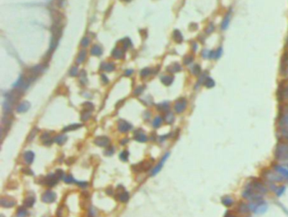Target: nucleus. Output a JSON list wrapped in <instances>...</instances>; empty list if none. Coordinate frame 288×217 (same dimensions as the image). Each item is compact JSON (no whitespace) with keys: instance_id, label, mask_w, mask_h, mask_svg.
<instances>
[{"instance_id":"21","label":"nucleus","mask_w":288,"mask_h":217,"mask_svg":"<svg viewBox=\"0 0 288 217\" xmlns=\"http://www.w3.org/2000/svg\"><path fill=\"white\" fill-rule=\"evenodd\" d=\"M34 158H35V155L32 151H26L24 154V159L27 164H31L34 161Z\"/></svg>"},{"instance_id":"33","label":"nucleus","mask_w":288,"mask_h":217,"mask_svg":"<svg viewBox=\"0 0 288 217\" xmlns=\"http://www.w3.org/2000/svg\"><path fill=\"white\" fill-rule=\"evenodd\" d=\"M67 140H68L67 136H65V135H59V136H57V137L54 139V141H55L57 144H59L62 145V144H63L67 141Z\"/></svg>"},{"instance_id":"22","label":"nucleus","mask_w":288,"mask_h":217,"mask_svg":"<svg viewBox=\"0 0 288 217\" xmlns=\"http://www.w3.org/2000/svg\"><path fill=\"white\" fill-rule=\"evenodd\" d=\"M230 18H231V11H229L226 15V16L223 19V20H222V22H221V29L222 30L227 29L229 23H230Z\"/></svg>"},{"instance_id":"40","label":"nucleus","mask_w":288,"mask_h":217,"mask_svg":"<svg viewBox=\"0 0 288 217\" xmlns=\"http://www.w3.org/2000/svg\"><path fill=\"white\" fill-rule=\"evenodd\" d=\"M281 135L288 141V128H280Z\"/></svg>"},{"instance_id":"41","label":"nucleus","mask_w":288,"mask_h":217,"mask_svg":"<svg viewBox=\"0 0 288 217\" xmlns=\"http://www.w3.org/2000/svg\"><path fill=\"white\" fill-rule=\"evenodd\" d=\"M129 151H127V150H123L121 154H120V155H119V158H120V160L122 161H127L128 159H129Z\"/></svg>"},{"instance_id":"55","label":"nucleus","mask_w":288,"mask_h":217,"mask_svg":"<svg viewBox=\"0 0 288 217\" xmlns=\"http://www.w3.org/2000/svg\"><path fill=\"white\" fill-rule=\"evenodd\" d=\"M80 81L82 82V83H86V74L85 73V71H83L82 73H81V76H80Z\"/></svg>"},{"instance_id":"60","label":"nucleus","mask_w":288,"mask_h":217,"mask_svg":"<svg viewBox=\"0 0 288 217\" xmlns=\"http://www.w3.org/2000/svg\"><path fill=\"white\" fill-rule=\"evenodd\" d=\"M189 28H190L191 30H196L198 28L197 24H191L190 26H189Z\"/></svg>"},{"instance_id":"50","label":"nucleus","mask_w":288,"mask_h":217,"mask_svg":"<svg viewBox=\"0 0 288 217\" xmlns=\"http://www.w3.org/2000/svg\"><path fill=\"white\" fill-rule=\"evenodd\" d=\"M90 44V39L88 37H84L81 41V45L84 47H88V45Z\"/></svg>"},{"instance_id":"53","label":"nucleus","mask_w":288,"mask_h":217,"mask_svg":"<svg viewBox=\"0 0 288 217\" xmlns=\"http://www.w3.org/2000/svg\"><path fill=\"white\" fill-rule=\"evenodd\" d=\"M223 217H238L235 213H233V212H231V211H230V210H227V211H226V213L224 214V216Z\"/></svg>"},{"instance_id":"31","label":"nucleus","mask_w":288,"mask_h":217,"mask_svg":"<svg viewBox=\"0 0 288 217\" xmlns=\"http://www.w3.org/2000/svg\"><path fill=\"white\" fill-rule=\"evenodd\" d=\"M82 125L81 124H71V125H69V126H67V127H65L63 129V132H68V131H72V130H75V129H78V128H79L80 127H81Z\"/></svg>"},{"instance_id":"24","label":"nucleus","mask_w":288,"mask_h":217,"mask_svg":"<svg viewBox=\"0 0 288 217\" xmlns=\"http://www.w3.org/2000/svg\"><path fill=\"white\" fill-rule=\"evenodd\" d=\"M112 56L117 59H120L123 57V50L119 47H116L112 52Z\"/></svg>"},{"instance_id":"54","label":"nucleus","mask_w":288,"mask_h":217,"mask_svg":"<svg viewBox=\"0 0 288 217\" xmlns=\"http://www.w3.org/2000/svg\"><path fill=\"white\" fill-rule=\"evenodd\" d=\"M56 175H57V177L59 178V179H63V177H64V174H63V171L62 170H57V171H56V173H55Z\"/></svg>"},{"instance_id":"57","label":"nucleus","mask_w":288,"mask_h":217,"mask_svg":"<svg viewBox=\"0 0 288 217\" xmlns=\"http://www.w3.org/2000/svg\"><path fill=\"white\" fill-rule=\"evenodd\" d=\"M76 183L79 186L81 187H86L88 186V183H86V182H76Z\"/></svg>"},{"instance_id":"11","label":"nucleus","mask_w":288,"mask_h":217,"mask_svg":"<svg viewBox=\"0 0 288 217\" xmlns=\"http://www.w3.org/2000/svg\"><path fill=\"white\" fill-rule=\"evenodd\" d=\"M59 178L57 177L56 174H49L45 178V183L47 186L53 187L59 183Z\"/></svg>"},{"instance_id":"29","label":"nucleus","mask_w":288,"mask_h":217,"mask_svg":"<svg viewBox=\"0 0 288 217\" xmlns=\"http://www.w3.org/2000/svg\"><path fill=\"white\" fill-rule=\"evenodd\" d=\"M169 108H170V104L167 101L160 103V104L157 105V109L161 112H167L169 110Z\"/></svg>"},{"instance_id":"20","label":"nucleus","mask_w":288,"mask_h":217,"mask_svg":"<svg viewBox=\"0 0 288 217\" xmlns=\"http://www.w3.org/2000/svg\"><path fill=\"white\" fill-rule=\"evenodd\" d=\"M122 189H123V188H122ZM118 197V199H119L120 201L122 202V203H126V202L129 200V192H127V191H125V190H123L122 192L121 190V191L119 192Z\"/></svg>"},{"instance_id":"48","label":"nucleus","mask_w":288,"mask_h":217,"mask_svg":"<svg viewBox=\"0 0 288 217\" xmlns=\"http://www.w3.org/2000/svg\"><path fill=\"white\" fill-rule=\"evenodd\" d=\"M211 51H209V50H204L202 52V57L204 58H211Z\"/></svg>"},{"instance_id":"28","label":"nucleus","mask_w":288,"mask_h":217,"mask_svg":"<svg viewBox=\"0 0 288 217\" xmlns=\"http://www.w3.org/2000/svg\"><path fill=\"white\" fill-rule=\"evenodd\" d=\"M204 85H205V87L211 89V88H213L215 86V81H214V79H213L212 78L206 77L205 79V81H204Z\"/></svg>"},{"instance_id":"46","label":"nucleus","mask_w":288,"mask_h":217,"mask_svg":"<svg viewBox=\"0 0 288 217\" xmlns=\"http://www.w3.org/2000/svg\"><path fill=\"white\" fill-rule=\"evenodd\" d=\"M214 29H215L214 24H213V23H210V24H209V26H207L206 30H205V33H206V34H208V35H210V34H211V33H212L213 31H214Z\"/></svg>"},{"instance_id":"16","label":"nucleus","mask_w":288,"mask_h":217,"mask_svg":"<svg viewBox=\"0 0 288 217\" xmlns=\"http://www.w3.org/2000/svg\"><path fill=\"white\" fill-rule=\"evenodd\" d=\"M221 204L225 206V207H231L234 204V200L229 196V195H225L221 198Z\"/></svg>"},{"instance_id":"17","label":"nucleus","mask_w":288,"mask_h":217,"mask_svg":"<svg viewBox=\"0 0 288 217\" xmlns=\"http://www.w3.org/2000/svg\"><path fill=\"white\" fill-rule=\"evenodd\" d=\"M271 189L273 190V192L278 196V197H281L283 195V193H285L286 191V187L285 186H279L276 187L275 186L274 184H271Z\"/></svg>"},{"instance_id":"32","label":"nucleus","mask_w":288,"mask_h":217,"mask_svg":"<svg viewBox=\"0 0 288 217\" xmlns=\"http://www.w3.org/2000/svg\"><path fill=\"white\" fill-rule=\"evenodd\" d=\"M121 43L122 45V49L123 50H126V49H128L129 47H130L132 46V42H131V41H130L129 38H124V39H122L121 41Z\"/></svg>"},{"instance_id":"64","label":"nucleus","mask_w":288,"mask_h":217,"mask_svg":"<svg viewBox=\"0 0 288 217\" xmlns=\"http://www.w3.org/2000/svg\"><path fill=\"white\" fill-rule=\"evenodd\" d=\"M122 1H125V2H129V1H131V0H122Z\"/></svg>"},{"instance_id":"19","label":"nucleus","mask_w":288,"mask_h":217,"mask_svg":"<svg viewBox=\"0 0 288 217\" xmlns=\"http://www.w3.org/2000/svg\"><path fill=\"white\" fill-rule=\"evenodd\" d=\"M181 66L179 63L178 62H174L172 64H171L169 67H167V71H169L170 73L173 74V73H177V72H179L181 70Z\"/></svg>"},{"instance_id":"35","label":"nucleus","mask_w":288,"mask_h":217,"mask_svg":"<svg viewBox=\"0 0 288 217\" xmlns=\"http://www.w3.org/2000/svg\"><path fill=\"white\" fill-rule=\"evenodd\" d=\"M85 58H86V52H85V51H81V52H79L78 58H77V62H78V63H81V62H83L85 61Z\"/></svg>"},{"instance_id":"59","label":"nucleus","mask_w":288,"mask_h":217,"mask_svg":"<svg viewBox=\"0 0 288 217\" xmlns=\"http://www.w3.org/2000/svg\"><path fill=\"white\" fill-rule=\"evenodd\" d=\"M134 71H133V69H128V70H126L125 71V74H124V75L125 76H129V75H132V73H133Z\"/></svg>"},{"instance_id":"30","label":"nucleus","mask_w":288,"mask_h":217,"mask_svg":"<svg viewBox=\"0 0 288 217\" xmlns=\"http://www.w3.org/2000/svg\"><path fill=\"white\" fill-rule=\"evenodd\" d=\"M161 80L165 85H170L173 82V77L170 75H167V76H163L161 78Z\"/></svg>"},{"instance_id":"44","label":"nucleus","mask_w":288,"mask_h":217,"mask_svg":"<svg viewBox=\"0 0 288 217\" xmlns=\"http://www.w3.org/2000/svg\"><path fill=\"white\" fill-rule=\"evenodd\" d=\"M221 54H222V48H221V47H219L217 50L215 51V58H214V59L217 60L218 58H221Z\"/></svg>"},{"instance_id":"56","label":"nucleus","mask_w":288,"mask_h":217,"mask_svg":"<svg viewBox=\"0 0 288 217\" xmlns=\"http://www.w3.org/2000/svg\"><path fill=\"white\" fill-rule=\"evenodd\" d=\"M64 209H65L64 206H62V207L59 208V210H58V213H57L58 217H64L63 216V210H64Z\"/></svg>"},{"instance_id":"10","label":"nucleus","mask_w":288,"mask_h":217,"mask_svg":"<svg viewBox=\"0 0 288 217\" xmlns=\"http://www.w3.org/2000/svg\"><path fill=\"white\" fill-rule=\"evenodd\" d=\"M15 204H16V202H15V200L13 198H10V197H3L0 200V204L4 208L13 207L14 205H15Z\"/></svg>"},{"instance_id":"38","label":"nucleus","mask_w":288,"mask_h":217,"mask_svg":"<svg viewBox=\"0 0 288 217\" xmlns=\"http://www.w3.org/2000/svg\"><path fill=\"white\" fill-rule=\"evenodd\" d=\"M191 71H192V74H193V75H199L201 74V68H200V66H199V64H195V65L193 66Z\"/></svg>"},{"instance_id":"2","label":"nucleus","mask_w":288,"mask_h":217,"mask_svg":"<svg viewBox=\"0 0 288 217\" xmlns=\"http://www.w3.org/2000/svg\"><path fill=\"white\" fill-rule=\"evenodd\" d=\"M53 16V25L52 27V40H51V45H50V52L53 51L60 39L62 36V31L63 28V19L62 18L63 15L58 11H52Z\"/></svg>"},{"instance_id":"7","label":"nucleus","mask_w":288,"mask_h":217,"mask_svg":"<svg viewBox=\"0 0 288 217\" xmlns=\"http://www.w3.org/2000/svg\"><path fill=\"white\" fill-rule=\"evenodd\" d=\"M186 107H187V100L185 98L178 99L174 105V109L177 113H182V112H184Z\"/></svg>"},{"instance_id":"62","label":"nucleus","mask_w":288,"mask_h":217,"mask_svg":"<svg viewBox=\"0 0 288 217\" xmlns=\"http://www.w3.org/2000/svg\"><path fill=\"white\" fill-rule=\"evenodd\" d=\"M106 193H107V194H109V195H111V194L112 193V187H109V189H108V188L106 189Z\"/></svg>"},{"instance_id":"36","label":"nucleus","mask_w":288,"mask_h":217,"mask_svg":"<svg viewBox=\"0 0 288 217\" xmlns=\"http://www.w3.org/2000/svg\"><path fill=\"white\" fill-rule=\"evenodd\" d=\"M28 214V211L25 208H20L17 211V217H26Z\"/></svg>"},{"instance_id":"58","label":"nucleus","mask_w":288,"mask_h":217,"mask_svg":"<svg viewBox=\"0 0 288 217\" xmlns=\"http://www.w3.org/2000/svg\"><path fill=\"white\" fill-rule=\"evenodd\" d=\"M23 172L24 173H26V174H28V175H32L33 174V172H32V171L30 170V169H29V168H25V169H23Z\"/></svg>"},{"instance_id":"43","label":"nucleus","mask_w":288,"mask_h":217,"mask_svg":"<svg viewBox=\"0 0 288 217\" xmlns=\"http://www.w3.org/2000/svg\"><path fill=\"white\" fill-rule=\"evenodd\" d=\"M151 69H149V68H145L144 69L141 70V72H140V75H141L142 77H145V76H148V75L151 74Z\"/></svg>"},{"instance_id":"34","label":"nucleus","mask_w":288,"mask_h":217,"mask_svg":"<svg viewBox=\"0 0 288 217\" xmlns=\"http://www.w3.org/2000/svg\"><path fill=\"white\" fill-rule=\"evenodd\" d=\"M91 112H90V111H86V110H83V112H82V113H81V120L82 121H87L89 118H90V117H91Z\"/></svg>"},{"instance_id":"63","label":"nucleus","mask_w":288,"mask_h":217,"mask_svg":"<svg viewBox=\"0 0 288 217\" xmlns=\"http://www.w3.org/2000/svg\"><path fill=\"white\" fill-rule=\"evenodd\" d=\"M197 49V44H195V43H194V50L195 51Z\"/></svg>"},{"instance_id":"52","label":"nucleus","mask_w":288,"mask_h":217,"mask_svg":"<svg viewBox=\"0 0 288 217\" xmlns=\"http://www.w3.org/2000/svg\"><path fill=\"white\" fill-rule=\"evenodd\" d=\"M113 153H114V148H113L112 146H110V147H108V149L106 150V152H105L106 155H108V156L112 155V154H113Z\"/></svg>"},{"instance_id":"3","label":"nucleus","mask_w":288,"mask_h":217,"mask_svg":"<svg viewBox=\"0 0 288 217\" xmlns=\"http://www.w3.org/2000/svg\"><path fill=\"white\" fill-rule=\"evenodd\" d=\"M275 158L280 161H288V141L281 140L276 144L274 151Z\"/></svg>"},{"instance_id":"13","label":"nucleus","mask_w":288,"mask_h":217,"mask_svg":"<svg viewBox=\"0 0 288 217\" xmlns=\"http://www.w3.org/2000/svg\"><path fill=\"white\" fill-rule=\"evenodd\" d=\"M94 143L100 147H106L110 144V140L106 136H100L94 140Z\"/></svg>"},{"instance_id":"12","label":"nucleus","mask_w":288,"mask_h":217,"mask_svg":"<svg viewBox=\"0 0 288 217\" xmlns=\"http://www.w3.org/2000/svg\"><path fill=\"white\" fill-rule=\"evenodd\" d=\"M169 155H170V154L169 153H167L166 155H164L163 157H162V159L160 161V162L155 167V168L152 170V171H151V176H155V175H156L160 171H161V169L162 168V167H163V165H164V163H165V161H167V158L169 157Z\"/></svg>"},{"instance_id":"8","label":"nucleus","mask_w":288,"mask_h":217,"mask_svg":"<svg viewBox=\"0 0 288 217\" xmlns=\"http://www.w3.org/2000/svg\"><path fill=\"white\" fill-rule=\"evenodd\" d=\"M273 169L277 171L284 179H286L288 182V168L280 165V164H274Z\"/></svg>"},{"instance_id":"27","label":"nucleus","mask_w":288,"mask_h":217,"mask_svg":"<svg viewBox=\"0 0 288 217\" xmlns=\"http://www.w3.org/2000/svg\"><path fill=\"white\" fill-rule=\"evenodd\" d=\"M91 55H95V56H100L102 53V49L101 48V47L95 45L93 46L92 48L91 49Z\"/></svg>"},{"instance_id":"6","label":"nucleus","mask_w":288,"mask_h":217,"mask_svg":"<svg viewBox=\"0 0 288 217\" xmlns=\"http://www.w3.org/2000/svg\"><path fill=\"white\" fill-rule=\"evenodd\" d=\"M236 210H237L238 214H239L240 216H248L250 214V212H252L251 210H250L249 204H247L244 202H239L238 203V204L236 208Z\"/></svg>"},{"instance_id":"45","label":"nucleus","mask_w":288,"mask_h":217,"mask_svg":"<svg viewBox=\"0 0 288 217\" xmlns=\"http://www.w3.org/2000/svg\"><path fill=\"white\" fill-rule=\"evenodd\" d=\"M144 90H145V85H139V86H138L136 89L135 90L134 94L135 95H140V94L144 91Z\"/></svg>"},{"instance_id":"15","label":"nucleus","mask_w":288,"mask_h":217,"mask_svg":"<svg viewBox=\"0 0 288 217\" xmlns=\"http://www.w3.org/2000/svg\"><path fill=\"white\" fill-rule=\"evenodd\" d=\"M135 140L138 142L144 143L147 141V136L143 132H141V130H138L135 133Z\"/></svg>"},{"instance_id":"61","label":"nucleus","mask_w":288,"mask_h":217,"mask_svg":"<svg viewBox=\"0 0 288 217\" xmlns=\"http://www.w3.org/2000/svg\"><path fill=\"white\" fill-rule=\"evenodd\" d=\"M102 78L103 79L102 80L104 81V83H107V82H108V79L106 78V76L105 75H102Z\"/></svg>"},{"instance_id":"49","label":"nucleus","mask_w":288,"mask_h":217,"mask_svg":"<svg viewBox=\"0 0 288 217\" xmlns=\"http://www.w3.org/2000/svg\"><path fill=\"white\" fill-rule=\"evenodd\" d=\"M193 59H194V57L191 56V55H188V56L184 58L183 62H184V64H189L190 62H193Z\"/></svg>"},{"instance_id":"14","label":"nucleus","mask_w":288,"mask_h":217,"mask_svg":"<svg viewBox=\"0 0 288 217\" xmlns=\"http://www.w3.org/2000/svg\"><path fill=\"white\" fill-rule=\"evenodd\" d=\"M118 130L120 132H122V133H126V132L129 131L132 128V125L129 124V123L124 121V120H121L118 123Z\"/></svg>"},{"instance_id":"9","label":"nucleus","mask_w":288,"mask_h":217,"mask_svg":"<svg viewBox=\"0 0 288 217\" xmlns=\"http://www.w3.org/2000/svg\"><path fill=\"white\" fill-rule=\"evenodd\" d=\"M56 198H57V195L52 191H46V192H45L43 193V195L42 197V201L45 202V203H47V204L54 202L56 200Z\"/></svg>"},{"instance_id":"23","label":"nucleus","mask_w":288,"mask_h":217,"mask_svg":"<svg viewBox=\"0 0 288 217\" xmlns=\"http://www.w3.org/2000/svg\"><path fill=\"white\" fill-rule=\"evenodd\" d=\"M173 39L177 43H181L183 40V36H182L181 31L178 30H175L173 31Z\"/></svg>"},{"instance_id":"5","label":"nucleus","mask_w":288,"mask_h":217,"mask_svg":"<svg viewBox=\"0 0 288 217\" xmlns=\"http://www.w3.org/2000/svg\"><path fill=\"white\" fill-rule=\"evenodd\" d=\"M263 177L271 183H277V182H282L284 180V178L275 171L271 170L265 171L263 172Z\"/></svg>"},{"instance_id":"39","label":"nucleus","mask_w":288,"mask_h":217,"mask_svg":"<svg viewBox=\"0 0 288 217\" xmlns=\"http://www.w3.org/2000/svg\"><path fill=\"white\" fill-rule=\"evenodd\" d=\"M161 124H162V118L156 117L153 121V127L154 128H159Z\"/></svg>"},{"instance_id":"37","label":"nucleus","mask_w":288,"mask_h":217,"mask_svg":"<svg viewBox=\"0 0 288 217\" xmlns=\"http://www.w3.org/2000/svg\"><path fill=\"white\" fill-rule=\"evenodd\" d=\"M165 119H166L167 124H172L173 121H174V115H173V113L171 112H168L167 114H166V116H165Z\"/></svg>"},{"instance_id":"25","label":"nucleus","mask_w":288,"mask_h":217,"mask_svg":"<svg viewBox=\"0 0 288 217\" xmlns=\"http://www.w3.org/2000/svg\"><path fill=\"white\" fill-rule=\"evenodd\" d=\"M35 202H36V198L34 196H29V197L26 198V200H24V205L26 207L30 208V207H32V205L35 204Z\"/></svg>"},{"instance_id":"42","label":"nucleus","mask_w":288,"mask_h":217,"mask_svg":"<svg viewBox=\"0 0 288 217\" xmlns=\"http://www.w3.org/2000/svg\"><path fill=\"white\" fill-rule=\"evenodd\" d=\"M83 108L84 110H86V111H90L91 112L93 109H94V106L91 102H85L83 104Z\"/></svg>"},{"instance_id":"26","label":"nucleus","mask_w":288,"mask_h":217,"mask_svg":"<svg viewBox=\"0 0 288 217\" xmlns=\"http://www.w3.org/2000/svg\"><path fill=\"white\" fill-rule=\"evenodd\" d=\"M101 69L105 70V71H108V72H111L112 70H114L115 69V65L112 62H108V63H102V66H101Z\"/></svg>"},{"instance_id":"1","label":"nucleus","mask_w":288,"mask_h":217,"mask_svg":"<svg viewBox=\"0 0 288 217\" xmlns=\"http://www.w3.org/2000/svg\"><path fill=\"white\" fill-rule=\"evenodd\" d=\"M268 189L265 184L256 177L250 179L243 190V197L250 201H257L263 200L264 196L267 193Z\"/></svg>"},{"instance_id":"4","label":"nucleus","mask_w":288,"mask_h":217,"mask_svg":"<svg viewBox=\"0 0 288 217\" xmlns=\"http://www.w3.org/2000/svg\"><path fill=\"white\" fill-rule=\"evenodd\" d=\"M250 210L254 214H262L264 213L268 209V204L264 200H260L257 201H252L249 204Z\"/></svg>"},{"instance_id":"51","label":"nucleus","mask_w":288,"mask_h":217,"mask_svg":"<svg viewBox=\"0 0 288 217\" xmlns=\"http://www.w3.org/2000/svg\"><path fill=\"white\" fill-rule=\"evenodd\" d=\"M69 75H71V76H76L77 75H78V68L77 67H73L71 69H70V71H69Z\"/></svg>"},{"instance_id":"47","label":"nucleus","mask_w":288,"mask_h":217,"mask_svg":"<svg viewBox=\"0 0 288 217\" xmlns=\"http://www.w3.org/2000/svg\"><path fill=\"white\" fill-rule=\"evenodd\" d=\"M63 180H64V182H65L66 183H71L75 182V178H74L71 175H69V176L65 177L63 178Z\"/></svg>"},{"instance_id":"18","label":"nucleus","mask_w":288,"mask_h":217,"mask_svg":"<svg viewBox=\"0 0 288 217\" xmlns=\"http://www.w3.org/2000/svg\"><path fill=\"white\" fill-rule=\"evenodd\" d=\"M30 107V104L28 101H23L17 107V112L20 113L27 112Z\"/></svg>"}]
</instances>
